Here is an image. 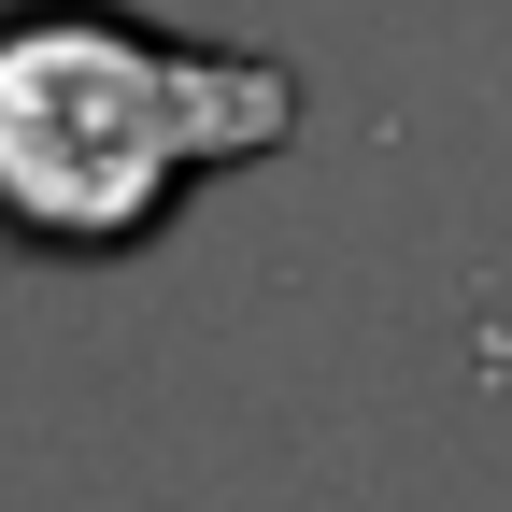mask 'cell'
<instances>
[{
	"label": "cell",
	"instance_id": "1",
	"mask_svg": "<svg viewBox=\"0 0 512 512\" xmlns=\"http://www.w3.org/2000/svg\"><path fill=\"white\" fill-rule=\"evenodd\" d=\"M214 57H157L143 29H128L114 57V100H72V43H57V15L29 29H0V214H29V228H143L157 214V185L171 157H200L214 143Z\"/></svg>",
	"mask_w": 512,
	"mask_h": 512
}]
</instances>
